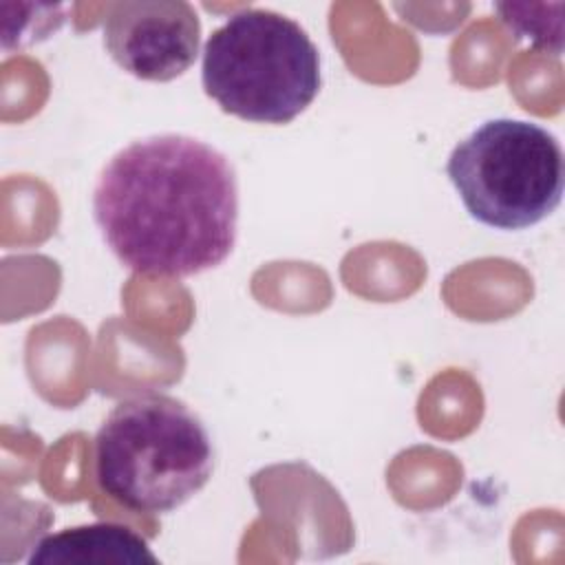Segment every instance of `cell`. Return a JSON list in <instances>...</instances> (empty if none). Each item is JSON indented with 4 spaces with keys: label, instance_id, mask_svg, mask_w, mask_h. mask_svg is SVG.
<instances>
[{
    "label": "cell",
    "instance_id": "obj_1",
    "mask_svg": "<svg viewBox=\"0 0 565 565\" xmlns=\"http://www.w3.org/2000/svg\"><path fill=\"white\" fill-rule=\"evenodd\" d=\"M93 218L128 269L188 278L221 265L234 249L236 174L221 150L196 137H143L102 168Z\"/></svg>",
    "mask_w": 565,
    "mask_h": 565
},
{
    "label": "cell",
    "instance_id": "obj_2",
    "mask_svg": "<svg viewBox=\"0 0 565 565\" xmlns=\"http://www.w3.org/2000/svg\"><path fill=\"white\" fill-rule=\"evenodd\" d=\"M214 448L201 417L168 393L115 404L95 435V479L139 514L172 512L212 477Z\"/></svg>",
    "mask_w": 565,
    "mask_h": 565
},
{
    "label": "cell",
    "instance_id": "obj_3",
    "mask_svg": "<svg viewBox=\"0 0 565 565\" xmlns=\"http://www.w3.org/2000/svg\"><path fill=\"white\" fill-rule=\"evenodd\" d=\"M201 82L234 117L289 124L320 90V53L296 20L269 9H241L207 38Z\"/></svg>",
    "mask_w": 565,
    "mask_h": 565
},
{
    "label": "cell",
    "instance_id": "obj_4",
    "mask_svg": "<svg viewBox=\"0 0 565 565\" xmlns=\"http://www.w3.org/2000/svg\"><path fill=\"white\" fill-rule=\"evenodd\" d=\"M446 174L475 221L494 230H525L558 207L565 159L550 130L499 117L452 148Z\"/></svg>",
    "mask_w": 565,
    "mask_h": 565
},
{
    "label": "cell",
    "instance_id": "obj_5",
    "mask_svg": "<svg viewBox=\"0 0 565 565\" xmlns=\"http://www.w3.org/2000/svg\"><path fill=\"white\" fill-rule=\"evenodd\" d=\"M102 29L108 55L137 79H177L199 55L201 22L185 0L113 2Z\"/></svg>",
    "mask_w": 565,
    "mask_h": 565
},
{
    "label": "cell",
    "instance_id": "obj_6",
    "mask_svg": "<svg viewBox=\"0 0 565 565\" xmlns=\"http://www.w3.org/2000/svg\"><path fill=\"white\" fill-rule=\"evenodd\" d=\"M29 565H157L146 539L119 523H88L40 539Z\"/></svg>",
    "mask_w": 565,
    "mask_h": 565
},
{
    "label": "cell",
    "instance_id": "obj_7",
    "mask_svg": "<svg viewBox=\"0 0 565 565\" xmlns=\"http://www.w3.org/2000/svg\"><path fill=\"white\" fill-rule=\"evenodd\" d=\"M563 2L530 4V2H499L494 11L501 22L530 46L561 55L563 51Z\"/></svg>",
    "mask_w": 565,
    "mask_h": 565
}]
</instances>
